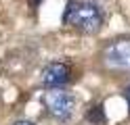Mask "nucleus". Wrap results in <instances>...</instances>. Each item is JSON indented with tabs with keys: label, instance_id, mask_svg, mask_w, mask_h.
I'll return each instance as SVG.
<instances>
[{
	"label": "nucleus",
	"instance_id": "obj_1",
	"mask_svg": "<svg viewBox=\"0 0 130 125\" xmlns=\"http://www.w3.org/2000/svg\"><path fill=\"white\" fill-rule=\"evenodd\" d=\"M63 23L76 27L82 33H96L103 27V13L92 2H80V0H67L63 13Z\"/></svg>",
	"mask_w": 130,
	"mask_h": 125
},
{
	"label": "nucleus",
	"instance_id": "obj_2",
	"mask_svg": "<svg viewBox=\"0 0 130 125\" xmlns=\"http://www.w3.org/2000/svg\"><path fill=\"white\" fill-rule=\"evenodd\" d=\"M44 106L46 111L51 113L55 119L59 121H67L71 115H74V108H76V98L71 92H65L59 88H51L44 94Z\"/></svg>",
	"mask_w": 130,
	"mask_h": 125
},
{
	"label": "nucleus",
	"instance_id": "obj_3",
	"mask_svg": "<svg viewBox=\"0 0 130 125\" xmlns=\"http://www.w3.org/2000/svg\"><path fill=\"white\" fill-rule=\"evenodd\" d=\"M103 63L116 71H130V38L109 42L103 50Z\"/></svg>",
	"mask_w": 130,
	"mask_h": 125
},
{
	"label": "nucleus",
	"instance_id": "obj_4",
	"mask_svg": "<svg viewBox=\"0 0 130 125\" xmlns=\"http://www.w3.org/2000/svg\"><path fill=\"white\" fill-rule=\"evenodd\" d=\"M69 81V67L61 61H53L42 71V83L46 88H59Z\"/></svg>",
	"mask_w": 130,
	"mask_h": 125
},
{
	"label": "nucleus",
	"instance_id": "obj_5",
	"mask_svg": "<svg viewBox=\"0 0 130 125\" xmlns=\"http://www.w3.org/2000/svg\"><path fill=\"white\" fill-rule=\"evenodd\" d=\"M86 117H88V121L94 123V125H103L105 119H107V117H105V108H103V104L92 106V108H90V113H88Z\"/></svg>",
	"mask_w": 130,
	"mask_h": 125
},
{
	"label": "nucleus",
	"instance_id": "obj_6",
	"mask_svg": "<svg viewBox=\"0 0 130 125\" xmlns=\"http://www.w3.org/2000/svg\"><path fill=\"white\" fill-rule=\"evenodd\" d=\"M13 125H34L31 121H25V119H21V121H15Z\"/></svg>",
	"mask_w": 130,
	"mask_h": 125
},
{
	"label": "nucleus",
	"instance_id": "obj_7",
	"mask_svg": "<svg viewBox=\"0 0 130 125\" xmlns=\"http://www.w3.org/2000/svg\"><path fill=\"white\" fill-rule=\"evenodd\" d=\"M126 100H128V108H130V86L126 88Z\"/></svg>",
	"mask_w": 130,
	"mask_h": 125
},
{
	"label": "nucleus",
	"instance_id": "obj_8",
	"mask_svg": "<svg viewBox=\"0 0 130 125\" xmlns=\"http://www.w3.org/2000/svg\"><path fill=\"white\" fill-rule=\"evenodd\" d=\"M29 2H31V4H38V2H40V0H29Z\"/></svg>",
	"mask_w": 130,
	"mask_h": 125
}]
</instances>
